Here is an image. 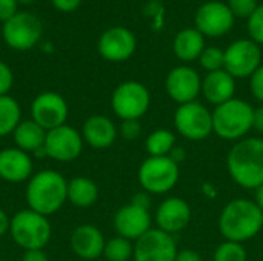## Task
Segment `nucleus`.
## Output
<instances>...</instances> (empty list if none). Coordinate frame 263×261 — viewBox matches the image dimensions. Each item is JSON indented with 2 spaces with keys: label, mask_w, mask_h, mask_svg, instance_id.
<instances>
[{
  "label": "nucleus",
  "mask_w": 263,
  "mask_h": 261,
  "mask_svg": "<svg viewBox=\"0 0 263 261\" xmlns=\"http://www.w3.org/2000/svg\"><path fill=\"white\" fill-rule=\"evenodd\" d=\"M236 17L233 15L228 3L220 0H208L199 6L194 15L196 29L203 37H223L234 26Z\"/></svg>",
  "instance_id": "nucleus-10"
},
{
  "label": "nucleus",
  "mask_w": 263,
  "mask_h": 261,
  "mask_svg": "<svg viewBox=\"0 0 263 261\" xmlns=\"http://www.w3.org/2000/svg\"><path fill=\"white\" fill-rule=\"evenodd\" d=\"M253 129L259 134H263V105L259 108H254L253 114Z\"/></svg>",
  "instance_id": "nucleus-41"
},
{
  "label": "nucleus",
  "mask_w": 263,
  "mask_h": 261,
  "mask_svg": "<svg viewBox=\"0 0 263 261\" xmlns=\"http://www.w3.org/2000/svg\"><path fill=\"white\" fill-rule=\"evenodd\" d=\"M68 103L66 100L52 91L39 94L31 103V120L40 125L45 131H51L62 125H66L68 118Z\"/></svg>",
  "instance_id": "nucleus-14"
},
{
  "label": "nucleus",
  "mask_w": 263,
  "mask_h": 261,
  "mask_svg": "<svg viewBox=\"0 0 263 261\" xmlns=\"http://www.w3.org/2000/svg\"><path fill=\"white\" fill-rule=\"evenodd\" d=\"M105 237L102 231L92 225H80L77 226L69 238V245L72 252L82 260L91 261L103 255L105 249Z\"/></svg>",
  "instance_id": "nucleus-20"
},
{
  "label": "nucleus",
  "mask_w": 263,
  "mask_h": 261,
  "mask_svg": "<svg viewBox=\"0 0 263 261\" xmlns=\"http://www.w3.org/2000/svg\"><path fill=\"white\" fill-rule=\"evenodd\" d=\"M9 225H11V218L8 217V214H6L5 211L0 208V238L9 232Z\"/></svg>",
  "instance_id": "nucleus-42"
},
{
  "label": "nucleus",
  "mask_w": 263,
  "mask_h": 261,
  "mask_svg": "<svg viewBox=\"0 0 263 261\" xmlns=\"http://www.w3.org/2000/svg\"><path fill=\"white\" fill-rule=\"evenodd\" d=\"M205 48V37L196 28L180 29L173 40L174 55L185 63L199 60Z\"/></svg>",
  "instance_id": "nucleus-24"
},
{
  "label": "nucleus",
  "mask_w": 263,
  "mask_h": 261,
  "mask_svg": "<svg viewBox=\"0 0 263 261\" xmlns=\"http://www.w3.org/2000/svg\"><path fill=\"white\" fill-rule=\"evenodd\" d=\"M34 175V162L31 155L18 148H5L0 151V178L8 183H23Z\"/></svg>",
  "instance_id": "nucleus-19"
},
{
  "label": "nucleus",
  "mask_w": 263,
  "mask_h": 261,
  "mask_svg": "<svg viewBox=\"0 0 263 261\" xmlns=\"http://www.w3.org/2000/svg\"><path fill=\"white\" fill-rule=\"evenodd\" d=\"M260 65V46L251 38H239L225 49V71H228L234 78L251 77Z\"/></svg>",
  "instance_id": "nucleus-11"
},
{
  "label": "nucleus",
  "mask_w": 263,
  "mask_h": 261,
  "mask_svg": "<svg viewBox=\"0 0 263 261\" xmlns=\"http://www.w3.org/2000/svg\"><path fill=\"white\" fill-rule=\"evenodd\" d=\"M80 134L88 146L94 149H106L114 145L119 131L109 117L97 114L85 120Z\"/></svg>",
  "instance_id": "nucleus-21"
},
{
  "label": "nucleus",
  "mask_w": 263,
  "mask_h": 261,
  "mask_svg": "<svg viewBox=\"0 0 263 261\" xmlns=\"http://www.w3.org/2000/svg\"><path fill=\"white\" fill-rule=\"evenodd\" d=\"M248 260V254L247 249L242 243H236V242H228L225 240L223 243H220L214 254H213V261H247Z\"/></svg>",
  "instance_id": "nucleus-29"
},
{
  "label": "nucleus",
  "mask_w": 263,
  "mask_h": 261,
  "mask_svg": "<svg viewBox=\"0 0 263 261\" xmlns=\"http://www.w3.org/2000/svg\"><path fill=\"white\" fill-rule=\"evenodd\" d=\"M231 178L243 189L263 185V138L245 137L233 145L227 157Z\"/></svg>",
  "instance_id": "nucleus-1"
},
{
  "label": "nucleus",
  "mask_w": 263,
  "mask_h": 261,
  "mask_svg": "<svg viewBox=\"0 0 263 261\" xmlns=\"http://www.w3.org/2000/svg\"><path fill=\"white\" fill-rule=\"evenodd\" d=\"M234 92L236 78L225 69L206 72V75L202 78V95L214 106L223 105L234 98Z\"/></svg>",
  "instance_id": "nucleus-22"
},
{
  "label": "nucleus",
  "mask_w": 263,
  "mask_h": 261,
  "mask_svg": "<svg viewBox=\"0 0 263 261\" xmlns=\"http://www.w3.org/2000/svg\"><path fill=\"white\" fill-rule=\"evenodd\" d=\"M46 132L40 125H37L34 120H22L18 126L12 132V138L15 143V148L28 152V154H40L45 155L43 146ZM46 157V155H45Z\"/></svg>",
  "instance_id": "nucleus-23"
},
{
  "label": "nucleus",
  "mask_w": 263,
  "mask_h": 261,
  "mask_svg": "<svg viewBox=\"0 0 263 261\" xmlns=\"http://www.w3.org/2000/svg\"><path fill=\"white\" fill-rule=\"evenodd\" d=\"M17 0H0V20L5 23L17 14Z\"/></svg>",
  "instance_id": "nucleus-36"
},
{
  "label": "nucleus",
  "mask_w": 263,
  "mask_h": 261,
  "mask_svg": "<svg viewBox=\"0 0 263 261\" xmlns=\"http://www.w3.org/2000/svg\"><path fill=\"white\" fill-rule=\"evenodd\" d=\"M250 89H251L253 97L263 105V63L250 77Z\"/></svg>",
  "instance_id": "nucleus-34"
},
{
  "label": "nucleus",
  "mask_w": 263,
  "mask_h": 261,
  "mask_svg": "<svg viewBox=\"0 0 263 261\" xmlns=\"http://www.w3.org/2000/svg\"><path fill=\"white\" fill-rule=\"evenodd\" d=\"M51 2H52L54 8L62 11V12L76 11L80 6V3H82V0H51Z\"/></svg>",
  "instance_id": "nucleus-37"
},
{
  "label": "nucleus",
  "mask_w": 263,
  "mask_h": 261,
  "mask_svg": "<svg viewBox=\"0 0 263 261\" xmlns=\"http://www.w3.org/2000/svg\"><path fill=\"white\" fill-rule=\"evenodd\" d=\"M22 261H49V258L43 249H29V251H23Z\"/></svg>",
  "instance_id": "nucleus-39"
},
{
  "label": "nucleus",
  "mask_w": 263,
  "mask_h": 261,
  "mask_svg": "<svg viewBox=\"0 0 263 261\" xmlns=\"http://www.w3.org/2000/svg\"><path fill=\"white\" fill-rule=\"evenodd\" d=\"M263 228V212L248 198L228 202L219 215V231L228 242L245 243L253 240Z\"/></svg>",
  "instance_id": "nucleus-2"
},
{
  "label": "nucleus",
  "mask_w": 263,
  "mask_h": 261,
  "mask_svg": "<svg viewBox=\"0 0 263 261\" xmlns=\"http://www.w3.org/2000/svg\"><path fill=\"white\" fill-rule=\"evenodd\" d=\"M177 243L174 235L151 228L139 240L134 242V261H176Z\"/></svg>",
  "instance_id": "nucleus-13"
},
{
  "label": "nucleus",
  "mask_w": 263,
  "mask_h": 261,
  "mask_svg": "<svg viewBox=\"0 0 263 261\" xmlns=\"http://www.w3.org/2000/svg\"><path fill=\"white\" fill-rule=\"evenodd\" d=\"M119 132L128 142L137 140L140 137V134H142L140 120H122V125H120Z\"/></svg>",
  "instance_id": "nucleus-33"
},
{
  "label": "nucleus",
  "mask_w": 263,
  "mask_h": 261,
  "mask_svg": "<svg viewBox=\"0 0 263 261\" xmlns=\"http://www.w3.org/2000/svg\"><path fill=\"white\" fill-rule=\"evenodd\" d=\"M253 114L254 108L248 102L234 97L214 108L213 132L222 140L236 143L253 129Z\"/></svg>",
  "instance_id": "nucleus-4"
},
{
  "label": "nucleus",
  "mask_w": 263,
  "mask_h": 261,
  "mask_svg": "<svg viewBox=\"0 0 263 261\" xmlns=\"http://www.w3.org/2000/svg\"><path fill=\"white\" fill-rule=\"evenodd\" d=\"M99 198V186L88 177L68 180V202L76 208H89Z\"/></svg>",
  "instance_id": "nucleus-25"
},
{
  "label": "nucleus",
  "mask_w": 263,
  "mask_h": 261,
  "mask_svg": "<svg viewBox=\"0 0 263 261\" xmlns=\"http://www.w3.org/2000/svg\"><path fill=\"white\" fill-rule=\"evenodd\" d=\"M247 29L250 34V38L256 42L259 46L263 45V3L257 6V9L253 12V15L247 20Z\"/></svg>",
  "instance_id": "nucleus-31"
},
{
  "label": "nucleus",
  "mask_w": 263,
  "mask_h": 261,
  "mask_svg": "<svg viewBox=\"0 0 263 261\" xmlns=\"http://www.w3.org/2000/svg\"><path fill=\"white\" fill-rule=\"evenodd\" d=\"M153 218L148 209L139 208L133 203L122 206L114 215V229L117 235L131 242L139 240L153 226Z\"/></svg>",
  "instance_id": "nucleus-17"
},
{
  "label": "nucleus",
  "mask_w": 263,
  "mask_h": 261,
  "mask_svg": "<svg viewBox=\"0 0 263 261\" xmlns=\"http://www.w3.org/2000/svg\"><path fill=\"white\" fill-rule=\"evenodd\" d=\"M199 63L206 72L225 69V51L217 46H206L199 57Z\"/></svg>",
  "instance_id": "nucleus-30"
},
{
  "label": "nucleus",
  "mask_w": 263,
  "mask_h": 261,
  "mask_svg": "<svg viewBox=\"0 0 263 261\" xmlns=\"http://www.w3.org/2000/svg\"><path fill=\"white\" fill-rule=\"evenodd\" d=\"M12 83H14V75L11 68L5 62H0V97L8 95L9 89L12 88Z\"/></svg>",
  "instance_id": "nucleus-35"
},
{
  "label": "nucleus",
  "mask_w": 263,
  "mask_h": 261,
  "mask_svg": "<svg viewBox=\"0 0 263 261\" xmlns=\"http://www.w3.org/2000/svg\"><path fill=\"white\" fill-rule=\"evenodd\" d=\"M18 3H22V5H29V3H32L34 0H17Z\"/></svg>",
  "instance_id": "nucleus-45"
},
{
  "label": "nucleus",
  "mask_w": 263,
  "mask_h": 261,
  "mask_svg": "<svg viewBox=\"0 0 263 261\" xmlns=\"http://www.w3.org/2000/svg\"><path fill=\"white\" fill-rule=\"evenodd\" d=\"M103 255L108 261H129L134 255V245L131 240L117 235L105 243Z\"/></svg>",
  "instance_id": "nucleus-28"
},
{
  "label": "nucleus",
  "mask_w": 263,
  "mask_h": 261,
  "mask_svg": "<svg viewBox=\"0 0 263 261\" xmlns=\"http://www.w3.org/2000/svg\"><path fill=\"white\" fill-rule=\"evenodd\" d=\"M165 89L170 98L177 105L191 103L202 94V77L194 68L180 65L168 72Z\"/></svg>",
  "instance_id": "nucleus-15"
},
{
  "label": "nucleus",
  "mask_w": 263,
  "mask_h": 261,
  "mask_svg": "<svg viewBox=\"0 0 263 261\" xmlns=\"http://www.w3.org/2000/svg\"><path fill=\"white\" fill-rule=\"evenodd\" d=\"M176 261H202V257L193 249H182L177 252Z\"/></svg>",
  "instance_id": "nucleus-40"
},
{
  "label": "nucleus",
  "mask_w": 263,
  "mask_h": 261,
  "mask_svg": "<svg viewBox=\"0 0 263 261\" xmlns=\"http://www.w3.org/2000/svg\"><path fill=\"white\" fill-rule=\"evenodd\" d=\"M22 122V109L18 102L11 95L0 97V137L12 135Z\"/></svg>",
  "instance_id": "nucleus-26"
},
{
  "label": "nucleus",
  "mask_w": 263,
  "mask_h": 261,
  "mask_svg": "<svg viewBox=\"0 0 263 261\" xmlns=\"http://www.w3.org/2000/svg\"><path fill=\"white\" fill-rule=\"evenodd\" d=\"M43 32L42 22L31 12H17L3 23V40L15 51H28L35 46Z\"/></svg>",
  "instance_id": "nucleus-9"
},
{
  "label": "nucleus",
  "mask_w": 263,
  "mask_h": 261,
  "mask_svg": "<svg viewBox=\"0 0 263 261\" xmlns=\"http://www.w3.org/2000/svg\"><path fill=\"white\" fill-rule=\"evenodd\" d=\"M11 238L23 251L43 249L52 235V228L48 217L28 209L15 212L9 225Z\"/></svg>",
  "instance_id": "nucleus-5"
},
{
  "label": "nucleus",
  "mask_w": 263,
  "mask_h": 261,
  "mask_svg": "<svg viewBox=\"0 0 263 261\" xmlns=\"http://www.w3.org/2000/svg\"><path fill=\"white\" fill-rule=\"evenodd\" d=\"M254 203L259 206V209L263 212V185H260L256 189V195H254Z\"/></svg>",
  "instance_id": "nucleus-44"
},
{
  "label": "nucleus",
  "mask_w": 263,
  "mask_h": 261,
  "mask_svg": "<svg viewBox=\"0 0 263 261\" xmlns=\"http://www.w3.org/2000/svg\"><path fill=\"white\" fill-rule=\"evenodd\" d=\"M228 6L233 12V15L237 18H250L253 12L257 9L259 3L257 0H228Z\"/></svg>",
  "instance_id": "nucleus-32"
},
{
  "label": "nucleus",
  "mask_w": 263,
  "mask_h": 261,
  "mask_svg": "<svg viewBox=\"0 0 263 261\" xmlns=\"http://www.w3.org/2000/svg\"><path fill=\"white\" fill-rule=\"evenodd\" d=\"M176 146V134L170 129H156L145 140L148 157H168Z\"/></svg>",
  "instance_id": "nucleus-27"
},
{
  "label": "nucleus",
  "mask_w": 263,
  "mask_h": 261,
  "mask_svg": "<svg viewBox=\"0 0 263 261\" xmlns=\"http://www.w3.org/2000/svg\"><path fill=\"white\" fill-rule=\"evenodd\" d=\"M83 145V137L77 129L69 125H62L46 132L43 151L46 157L55 162L69 163L82 154Z\"/></svg>",
  "instance_id": "nucleus-12"
},
{
  "label": "nucleus",
  "mask_w": 263,
  "mask_h": 261,
  "mask_svg": "<svg viewBox=\"0 0 263 261\" xmlns=\"http://www.w3.org/2000/svg\"><path fill=\"white\" fill-rule=\"evenodd\" d=\"M129 203H133V205H136L139 208H143V209H148L149 211V208H151V194H148L146 191L137 192V194L133 195V198H131Z\"/></svg>",
  "instance_id": "nucleus-38"
},
{
  "label": "nucleus",
  "mask_w": 263,
  "mask_h": 261,
  "mask_svg": "<svg viewBox=\"0 0 263 261\" xmlns=\"http://www.w3.org/2000/svg\"><path fill=\"white\" fill-rule=\"evenodd\" d=\"M193 217V211L188 202L180 197H170L163 200L156 211L157 228L166 234H177L183 231Z\"/></svg>",
  "instance_id": "nucleus-18"
},
{
  "label": "nucleus",
  "mask_w": 263,
  "mask_h": 261,
  "mask_svg": "<svg viewBox=\"0 0 263 261\" xmlns=\"http://www.w3.org/2000/svg\"><path fill=\"white\" fill-rule=\"evenodd\" d=\"M137 48V40L133 31L123 26H112L106 29L99 42H97V51L99 54L114 63L126 62L128 58L133 57Z\"/></svg>",
  "instance_id": "nucleus-16"
},
{
  "label": "nucleus",
  "mask_w": 263,
  "mask_h": 261,
  "mask_svg": "<svg viewBox=\"0 0 263 261\" xmlns=\"http://www.w3.org/2000/svg\"><path fill=\"white\" fill-rule=\"evenodd\" d=\"M68 202V180L54 169L35 172L26 186V203L31 211L49 217Z\"/></svg>",
  "instance_id": "nucleus-3"
},
{
  "label": "nucleus",
  "mask_w": 263,
  "mask_h": 261,
  "mask_svg": "<svg viewBox=\"0 0 263 261\" xmlns=\"http://www.w3.org/2000/svg\"><path fill=\"white\" fill-rule=\"evenodd\" d=\"M173 122L177 132L190 142H202L213 134V111L197 100L179 105Z\"/></svg>",
  "instance_id": "nucleus-8"
},
{
  "label": "nucleus",
  "mask_w": 263,
  "mask_h": 261,
  "mask_svg": "<svg viewBox=\"0 0 263 261\" xmlns=\"http://www.w3.org/2000/svg\"><path fill=\"white\" fill-rule=\"evenodd\" d=\"M151 106L148 88L136 80L120 83L111 95V108L120 120H140Z\"/></svg>",
  "instance_id": "nucleus-7"
},
{
  "label": "nucleus",
  "mask_w": 263,
  "mask_h": 261,
  "mask_svg": "<svg viewBox=\"0 0 263 261\" xmlns=\"http://www.w3.org/2000/svg\"><path fill=\"white\" fill-rule=\"evenodd\" d=\"M171 160H174L177 165H180L185 158H186V152H185V149L182 148V146H176L173 151H171V154L168 155Z\"/></svg>",
  "instance_id": "nucleus-43"
},
{
  "label": "nucleus",
  "mask_w": 263,
  "mask_h": 261,
  "mask_svg": "<svg viewBox=\"0 0 263 261\" xmlns=\"http://www.w3.org/2000/svg\"><path fill=\"white\" fill-rule=\"evenodd\" d=\"M139 183L151 195H162L174 189L180 178L179 165L170 157H148L139 168Z\"/></svg>",
  "instance_id": "nucleus-6"
}]
</instances>
